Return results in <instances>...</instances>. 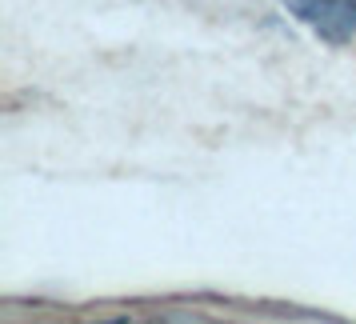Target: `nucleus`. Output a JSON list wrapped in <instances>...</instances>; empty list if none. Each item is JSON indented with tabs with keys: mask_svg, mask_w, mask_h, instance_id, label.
<instances>
[{
	"mask_svg": "<svg viewBox=\"0 0 356 324\" xmlns=\"http://www.w3.org/2000/svg\"><path fill=\"white\" fill-rule=\"evenodd\" d=\"M284 4L328 44H348L356 36V0H284Z\"/></svg>",
	"mask_w": 356,
	"mask_h": 324,
	"instance_id": "1",
	"label": "nucleus"
}]
</instances>
